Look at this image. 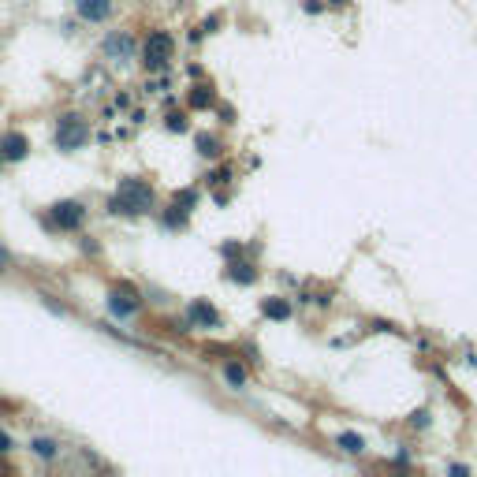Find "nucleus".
<instances>
[{"mask_svg": "<svg viewBox=\"0 0 477 477\" xmlns=\"http://www.w3.org/2000/svg\"><path fill=\"white\" fill-rule=\"evenodd\" d=\"M0 165H4V157H0Z\"/></svg>", "mask_w": 477, "mask_h": 477, "instance_id": "c85d7f7f", "label": "nucleus"}, {"mask_svg": "<svg viewBox=\"0 0 477 477\" xmlns=\"http://www.w3.org/2000/svg\"><path fill=\"white\" fill-rule=\"evenodd\" d=\"M328 4H332V8H340V4H347V0H328Z\"/></svg>", "mask_w": 477, "mask_h": 477, "instance_id": "bb28decb", "label": "nucleus"}, {"mask_svg": "<svg viewBox=\"0 0 477 477\" xmlns=\"http://www.w3.org/2000/svg\"><path fill=\"white\" fill-rule=\"evenodd\" d=\"M86 142H90V123H86L82 116H60L56 119V146L63 149V153H75V149H82Z\"/></svg>", "mask_w": 477, "mask_h": 477, "instance_id": "f03ea898", "label": "nucleus"}, {"mask_svg": "<svg viewBox=\"0 0 477 477\" xmlns=\"http://www.w3.org/2000/svg\"><path fill=\"white\" fill-rule=\"evenodd\" d=\"M187 105L194 108V112H202V108H213V86H194V90L187 93Z\"/></svg>", "mask_w": 477, "mask_h": 477, "instance_id": "4468645a", "label": "nucleus"}, {"mask_svg": "<svg viewBox=\"0 0 477 477\" xmlns=\"http://www.w3.org/2000/svg\"><path fill=\"white\" fill-rule=\"evenodd\" d=\"M8 451H12V437H8L4 429H0V455H8Z\"/></svg>", "mask_w": 477, "mask_h": 477, "instance_id": "b1692460", "label": "nucleus"}, {"mask_svg": "<svg viewBox=\"0 0 477 477\" xmlns=\"http://www.w3.org/2000/svg\"><path fill=\"white\" fill-rule=\"evenodd\" d=\"M0 157L4 160H26L30 157V138L19 135V131L0 135Z\"/></svg>", "mask_w": 477, "mask_h": 477, "instance_id": "0eeeda50", "label": "nucleus"}, {"mask_svg": "<svg viewBox=\"0 0 477 477\" xmlns=\"http://www.w3.org/2000/svg\"><path fill=\"white\" fill-rule=\"evenodd\" d=\"M157 205V194L153 187H149L146 179H138V176H127V179H119V190L108 198V213H116V216H142L149 213Z\"/></svg>", "mask_w": 477, "mask_h": 477, "instance_id": "f257e3e1", "label": "nucleus"}, {"mask_svg": "<svg viewBox=\"0 0 477 477\" xmlns=\"http://www.w3.org/2000/svg\"><path fill=\"white\" fill-rule=\"evenodd\" d=\"M75 12H79L86 23H105L112 15V0H75Z\"/></svg>", "mask_w": 477, "mask_h": 477, "instance_id": "1a4fd4ad", "label": "nucleus"}, {"mask_svg": "<svg viewBox=\"0 0 477 477\" xmlns=\"http://www.w3.org/2000/svg\"><path fill=\"white\" fill-rule=\"evenodd\" d=\"M262 317H268V321H287V317H291V302L280 298V295L262 298Z\"/></svg>", "mask_w": 477, "mask_h": 477, "instance_id": "9d476101", "label": "nucleus"}, {"mask_svg": "<svg viewBox=\"0 0 477 477\" xmlns=\"http://www.w3.org/2000/svg\"><path fill=\"white\" fill-rule=\"evenodd\" d=\"M220 116H224V123H235V108H232V105L220 108Z\"/></svg>", "mask_w": 477, "mask_h": 477, "instance_id": "a878e982", "label": "nucleus"}, {"mask_svg": "<svg viewBox=\"0 0 477 477\" xmlns=\"http://www.w3.org/2000/svg\"><path fill=\"white\" fill-rule=\"evenodd\" d=\"M168 131H176V135H183V131H187V119H183L179 112H172V116H168Z\"/></svg>", "mask_w": 477, "mask_h": 477, "instance_id": "6ab92c4d", "label": "nucleus"}, {"mask_svg": "<svg viewBox=\"0 0 477 477\" xmlns=\"http://www.w3.org/2000/svg\"><path fill=\"white\" fill-rule=\"evenodd\" d=\"M220 254L227 257V262H238V254H243V250H238V243H224V246H220Z\"/></svg>", "mask_w": 477, "mask_h": 477, "instance_id": "412c9836", "label": "nucleus"}, {"mask_svg": "<svg viewBox=\"0 0 477 477\" xmlns=\"http://www.w3.org/2000/svg\"><path fill=\"white\" fill-rule=\"evenodd\" d=\"M135 34H127V30H116V34H108L105 41H101V52H105V56L108 60H119V63H123V60H135Z\"/></svg>", "mask_w": 477, "mask_h": 477, "instance_id": "423d86ee", "label": "nucleus"}, {"mask_svg": "<svg viewBox=\"0 0 477 477\" xmlns=\"http://www.w3.org/2000/svg\"><path fill=\"white\" fill-rule=\"evenodd\" d=\"M172 49H176V41H172L168 30H153V34L146 38V49H142L146 68L149 71H165L168 60H172Z\"/></svg>", "mask_w": 477, "mask_h": 477, "instance_id": "7ed1b4c3", "label": "nucleus"}, {"mask_svg": "<svg viewBox=\"0 0 477 477\" xmlns=\"http://www.w3.org/2000/svg\"><path fill=\"white\" fill-rule=\"evenodd\" d=\"M30 451H34L38 459H45V462H56L60 459V444L52 440V437H34V440H30Z\"/></svg>", "mask_w": 477, "mask_h": 477, "instance_id": "f8f14e48", "label": "nucleus"}, {"mask_svg": "<svg viewBox=\"0 0 477 477\" xmlns=\"http://www.w3.org/2000/svg\"><path fill=\"white\" fill-rule=\"evenodd\" d=\"M227 280H235V284H254V280H257V268L250 265V262H232V265H227Z\"/></svg>", "mask_w": 477, "mask_h": 477, "instance_id": "ddd939ff", "label": "nucleus"}, {"mask_svg": "<svg viewBox=\"0 0 477 477\" xmlns=\"http://www.w3.org/2000/svg\"><path fill=\"white\" fill-rule=\"evenodd\" d=\"M194 149H198V153H202L205 160H216V157L224 153L220 138H216V135H209V131H198V135H194Z\"/></svg>", "mask_w": 477, "mask_h": 477, "instance_id": "9b49d317", "label": "nucleus"}, {"mask_svg": "<svg viewBox=\"0 0 477 477\" xmlns=\"http://www.w3.org/2000/svg\"><path fill=\"white\" fill-rule=\"evenodd\" d=\"M227 179H232V168H216L209 176V183H227Z\"/></svg>", "mask_w": 477, "mask_h": 477, "instance_id": "4be33fe9", "label": "nucleus"}, {"mask_svg": "<svg viewBox=\"0 0 477 477\" xmlns=\"http://www.w3.org/2000/svg\"><path fill=\"white\" fill-rule=\"evenodd\" d=\"M108 310H112L116 317H135V313L142 310V295H138V287L116 284L112 291H108Z\"/></svg>", "mask_w": 477, "mask_h": 477, "instance_id": "39448f33", "label": "nucleus"}, {"mask_svg": "<svg viewBox=\"0 0 477 477\" xmlns=\"http://www.w3.org/2000/svg\"><path fill=\"white\" fill-rule=\"evenodd\" d=\"M8 268H12V254H8L4 246H0V273H8Z\"/></svg>", "mask_w": 477, "mask_h": 477, "instance_id": "5701e85b", "label": "nucleus"}, {"mask_svg": "<svg viewBox=\"0 0 477 477\" xmlns=\"http://www.w3.org/2000/svg\"><path fill=\"white\" fill-rule=\"evenodd\" d=\"M224 381L232 384L235 392H243V388H246V370L238 362H224Z\"/></svg>", "mask_w": 477, "mask_h": 477, "instance_id": "dca6fc26", "label": "nucleus"}, {"mask_svg": "<svg viewBox=\"0 0 477 477\" xmlns=\"http://www.w3.org/2000/svg\"><path fill=\"white\" fill-rule=\"evenodd\" d=\"M321 8H324V4H321V0H306V4H302V12H310V15H317V12H321Z\"/></svg>", "mask_w": 477, "mask_h": 477, "instance_id": "393cba45", "label": "nucleus"}, {"mask_svg": "<svg viewBox=\"0 0 477 477\" xmlns=\"http://www.w3.org/2000/svg\"><path fill=\"white\" fill-rule=\"evenodd\" d=\"M49 224L60 227V232H75V227L86 224V205L75 202V198H63L49 209Z\"/></svg>", "mask_w": 477, "mask_h": 477, "instance_id": "20e7f679", "label": "nucleus"}, {"mask_svg": "<svg viewBox=\"0 0 477 477\" xmlns=\"http://www.w3.org/2000/svg\"><path fill=\"white\" fill-rule=\"evenodd\" d=\"M172 205H179V209H194V205H198V190H194V187H187V190H176V194H172Z\"/></svg>", "mask_w": 477, "mask_h": 477, "instance_id": "a211bd4d", "label": "nucleus"}, {"mask_svg": "<svg viewBox=\"0 0 477 477\" xmlns=\"http://www.w3.org/2000/svg\"><path fill=\"white\" fill-rule=\"evenodd\" d=\"M429 425V410H414L410 414V429H425Z\"/></svg>", "mask_w": 477, "mask_h": 477, "instance_id": "aec40b11", "label": "nucleus"}, {"mask_svg": "<svg viewBox=\"0 0 477 477\" xmlns=\"http://www.w3.org/2000/svg\"><path fill=\"white\" fill-rule=\"evenodd\" d=\"M183 224H187V209H179V205H168L160 213V227H168V232H179Z\"/></svg>", "mask_w": 477, "mask_h": 477, "instance_id": "2eb2a0df", "label": "nucleus"}, {"mask_svg": "<svg viewBox=\"0 0 477 477\" xmlns=\"http://www.w3.org/2000/svg\"><path fill=\"white\" fill-rule=\"evenodd\" d=\"M335 444H340L347 455H362V451H365V440L358 437V432H340V437H335Z\"/></svg>", "mask_w": 477, "mask_h": 477, "instance_id": "f3484780", "label": "nucleus"}, {"mask_svg": "<svg viewBox=\"0 0 477 477\" xmlns=\"http://www.w3.org/2000/svg\"><path fill=\"white\" fill-rule=\"evenodd\" d=\"M187 313H190V321L198 324V328H220V313L213 310L209 298H194Z\"/></svg>", "mask_w": 477, "mask_h": 477, "instance_id": "6e6552de", "label": "nucleus"}, {"mask_svg": "<svg viewBox=\"0 0 477 477\" xmlns=\"http://www.w3.org/2000/svg\"><path fill=\"white\" fill-rule=\"evenodd\" d=\"M0 410H12V403H4V399H0Z\"/></svg>", "mask_w": 477, "mask_h": 477, "instance_id": "cd10ccee", "label": "nucleus"}]
</instances>
